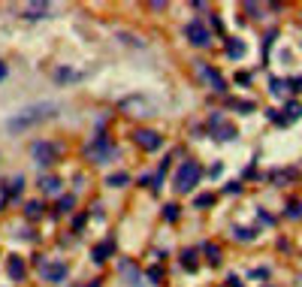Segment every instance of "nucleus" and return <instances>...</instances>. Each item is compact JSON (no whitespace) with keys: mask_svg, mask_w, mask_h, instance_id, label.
<instances>
[{"mask_svg":"<svg viewBox=\"0 0 302 287\" xmlns=\"http://www.w3.org/2000/svg\"><path fill=\"white\" fill-rule=\"evenodd\" d=\"M200 179H203L200 163L188 160V163H182L178 173H175V191H178V194H188V191H194V188L200 185Z\"/></svg>","mask_w":302,"mask_h":287,"instance_id":"2","label":"nucleus"},{"mask_svg":"<svg viewBox=\"0 0 302 287\" xmlns=\"http://www.w3.org/2000/svg\"><path fill=\"white\" fill-rule=\"evenodd\" d=\"M200 67H203V73H206V79H209V82L215 85V91H221V94H224V91H227V85H224V79H221V73H218V70H209L206 64H200Z\"/></svg>","mask_w":302,"mask_h":287,"instance_id":"11","label":"nucleus"},{"mask_svg":"<svg viewBox=\"0 0 302 287\" xmlns=\"http://www.w3.org/2000/svg\"><path fill=\"white\" fill-rule=\"evenodd\" d=\"M227 54L236 58V61L245 58V42H242V39H230V42H227Z\"/></svg>","mask_w":302,"mask_h":287,"instance_id":"16","label":"nucleus"},{"mask_svg":"<svg viewBox=\"0 0 302 287\" xmlns=\"http://www.w3.org/2000/svg\"><path fill=\"white\" fill-rule=\"evenodd\" d=\"M57 151H61V148H57L54 142H36V145H33V157H36L39 166H51L54 157H57Z\"/></svg>","mask_w":302,"mask_h":287,"instance_id":"6","label":"nucleus"},{"mask_svg":"<svg viewBox=\"0 0 302 287\" xmlns=\"http://www.w3.org/2000/svg\"><path fill=\"white\" fill-rule=\"evenodd\" d=\"M160 278H163L160 266H151V269H148V281H151V284H160Z\"/></svg>","mask_w":302,"mask_h":287,"instance_id":"25","label":"nucleus"},{"mask_svg":"<svg viewBox=\"0 0 302 287\" xmlns=\"http://www.w3.org/2000/svg\"><path fill=\"white\" fill-rule=\"evenodd\" d=\"M206 257L218 266V263H221V248H218V245H206Z\"/></svg>","mask_w":302,"mask_h":287,"instance_id":"22","label":"nucleus"},{"mask_svg":"<svg viewBox=\"0 0 302 287\" xmlns=\"http://www.w3.org/2000/svg\"><path fill=\"white\" fill-rule=\"evenodd\" d=\"M136 145L139 148H145V151H160V145H163V136L157 133V130H136Z\"/></svg>","mask_w":302,"mask_h":287,"instance_id":"5","label":"nucleus"},{"mask_svg":"<svg viewBox=\"0 0 302 287\" xmlns=\"http://www.w3.org/2000/svg\"><path fill=\"white\" fill-rule=\"evenodd\" d=\"M6 73H9V70H6V64H3V61H0V82H3V79H6Z\"/></svg>","mask_w":302,"mask_h":287,"instance_id":"30","label":"nucleus"},{"mask_svg":"<svg viewBox=\"0 0 302 287\" xmlns=\"http://www.w3.org/2000/svg\"><path fill=\"white\" fill-rule=\"evenodd\" d=\"M24 215H27L30 221H36V218L42 215V203H39V200H30V203L24 206Z\"/></svg>","mask_w":302,"mask_h":287,"instance_id":"17","label":"nucleus"},{"mask_svg":"<svg viewBox=\"0 0 302 287\" xmlns=\"http://www.w3.org/2000/svg\"><path fill=\"white\" fill-rule=\"evenodd\" d=\"M215 203V197L212 194H203V197H197V209H209Z\"/></svg>","mask_w":302,"mask_h":287,"instance_id":"24","label":"nucleus"},{"mask_svg":"<svg viewBox=\"0 0 302 287\" xmlns=\"http://www.w3.org/2000/svg\"><path fill=\"white\" fill-rule=\"evenodd\" d=\"M233 236H236V239H242V242H251V239H254V230H245V227H236V230H233Z\"/></svg>","mask_w":302,"mask_h":287,"instance_id":"23","label":"nucleus"},{"mask_svg":"<svg viewBox=\"0 0 302 287\" xmlns=\"http://www.w3.org/2000/svg\"><path fill=\"white\" fill-rule=\"evenodd\" d=\"M39 188H42V194H57L61 191V179L57 176H39Z\"/></svg>","mask_w":302,"mask_h":287,"instance_id":"10","label":"nucleus"},{"mask_svg":"<svg viewBox=\"0 0 302 287\" xmlns=\"http://www.w3.org/2000/svg\"><path fill=\"white\" fill-rule=\"evenodd\" d=\"M51 115H57V103H51V100H45V103H30V106L18 109V112L6 121V130H9V133H24V130L36 127V124L48 121Z\"/></svg>","mask_w":302,"mask_h":287,"instance_id":"1","label":"nucleus"},{"mask_svg":"<svg viewBox=\"0 0 302 287\" xmlns=\"http://www.w3.org/2000/svg\"><path fill=\"white\" fill-rule=\"evenodd\" d=\"M79 79H82V73H76V70H70V67H61V70L54 73V82H61V85H64V82H79Z\"/></svg>","mask_w":302,"mask_h":287,"instance_id":"12","label":"nucleus"},{"mask_svg":"<svg viewBox=\"0 0 302 287\" xmlns=\"http://www.w3.org/2000/svg\"><path fill=\"white\" fill-rule=\"evenodd\" d=\"M121 275L130 281V287H139V269H136L130 260H121Z\"/></svg>","mask_w":302,"mask_h":287,"instance_id":"9","label":"nucleus"},{"mask_svg":"<svg viewBox=\"0 0 302 287\" xmlns=\"http://www.w3.org/2000/svg\"><path fill=\"white\" fill-rule=\"evenodd\" d=\"M239 136V130L233 127V124H221L218 130H215V139H221V142H230V139H236Z\"/></svg>","mask_w":302,"mask_h":287,"instance_id":"13","label":"nucleus"},{"mask_svg":"<svg viewBox=\"0 0 302 287\" xmlns=\"http://www.w3.org/2000/svg\"><path fill=\"white\" fill-rule=\"evenodd\" d=\"M112 251H115V242H112V239H109V242H103V245H97V248H94V263H103Z\"/></svg>","mask_w":302,"mask_h":287,"instance_id":"14","label":"nucleus"},{"mask_svg":"<svg viewBox=\"0 0 302 287\" xmlns=\"http://www.w3.org/2000/svg\"><path fill=\"white\" fill-rule=\"evenodd\" d=\"M287 112H290V118H299V115H302V106H299V103H287Z\"/></svg>","mask_w":302,"mask_h":287,"instance_id":"27","label":"nucleus"},{"mask_svg":"<svg viewBox=\"0 0 302 287\" xmlns=\"http://www.w3.org/2000/svg\"><path fill=\"white\" fill-rule=\"evenodd\" d=\"M127 182H130V176H127V173H115V176H109V179H106V185H109V188H124Z\"/></svg>","mask_w":302,"mask_h":287,"instance_id":"18","label":"nucleus"},{"mask_svg":"<svg viewBox=\"0 0 302 287\" xmlns=\"http://www.w3.org/2000/svg\"><path fill=\"white\" fill-rule=\"evenodd\" d=\"M209 176H212V179H218V176H221V163H215V166L209 169Z\"/></svg>","mask_w":302,"mask_h":287,"instance_id":"29","label":"nucleus"},{"mask_svg":"<svg viewBox=\"0 0 302 287\" xmlns=\"http://www.w3.org/2000/svg\"><path fill=\"white\" fill-rule=\"evenodd\" d=\"M224 191H227V194H239V191H242V185H239V182H230Z\"/></svg>","mask_w":302,"mask_h":287,"instance_id":"28","label":"nucleus"},{"mask_svg":"<svg viewBox=\"0 0 302 287\" xmlns=\"http://www.w3.org/2000/svg\"><path fill=\"white\" fill-rule=\"evenodd\" d=\"M112 151H115V145H112V139H109L106 133L94 136L91 145H88V157H91L94 163H106V160L112 157Z\"/></svg>","mask_w":302,"mask_h":287,"instance_id":"3","label":"nucleus"},{"mask_svg":"<svg viewBox=\"0 0 302 287\" xmlns=\"http://www.w3.org/2000/svg\"><path fill=\"white\" fill-rule=\"evenodd\" d=\"M182 266H185L188 272H197V254H194V251H185V254H182Z\"/></svg>","mask_w":302,"mask_h":287,"instance_id":"19","label":"nucleus"},{"mask_svg":"<svg viewBox=\"0 0 302 287\" xmlns=\"http://www.w3.org/2000/svg\"><path fill=\"white\" fill-rule=\"evenodd\" d=\"M221 124H224V118H221V112H212V118H209V127H212V130H218Z\"/></svg>","mask_w":302,"mask_h":287,"instance_id":"26","label":"nucleus"},{"mask_svg":"<svg viewBox=\"0 0 302 287\" xmlns=\"http://www.w3.org/2000/svg\"><path fill=\"white\" fill-rule=\"evenodd\" d=\"M73 206H76V197H61L57 200V215H67Z\"/></svg>","mask_w":302,"mask_h":287,"instance_id":"20","label":"nucleus"},{"mask_svg":"<svg viewBox=\"0 0 302 287\" xmlns=\"http://www.w3.org/2000/svg\"><path fill=\"white\" fill-rule=\"evenodd\" d=\"M230 287H242V284H239V278H236V275H230Z\"/></svg>","mask_w":302,"mask_h":287,"instance_id":"31","label":"nucleus"},{"mask_svg":"<svg viewBox=\"0 0 302 287\" xmlns=\"http://www.w3.org/2000/svg\"><path fill=\"white\" fill-rule=\"evenodd\" d=\"M185 36H188V42H194V45H200V48L212 42V33H209L200 21H191V24L185 27Z\"/></svg>","mask_w":302,"mask_h":287,"instance_id":"7","label":"nucleus"},{"mask_svg":"<svg viewBox=\"0 0 302 287\" xmlns=\"http://www.w3.org/2000/svg\"><path fill=\"white\" fill-rule=\"evenodd\" d=\"M39 275H42L45 281L57 284V281H64V278H67V263H61V260H54V263L42 260V263H39Z\"/></svg>","mask_w":302,"mask_h":287,"instance_id":"4","label":"nucleus"},{"mask_svg":"<svg viewBox=\"0 0 302 287\" xmlns=\"http://www.w3.org/2000/svg\"><path fill=\"white\" fill-rule=\"evenodd\" d=\"M163 218H166L169 224L178 221V206H175V203H166V206H163Z\"/></svg>","mask_w":302,"mask_h":287,"instance_id":"21","label":"nucleus"},{"mask_svg":"<svg viewBox=\"0 0 302 287\" xmlns=\"http://www.w3.org/2000/svg\"><path fill=\"white\" fill-rule=\"evenodd\" d=\"M6 272H9V278H24V263H21V257H9V266H6Z\"/></svg>","mask_w":302,"mask_h":287,"instance_id":"15","label":"nucleus"},{"mask_svg":"<svg viewBox=\"0 0 302 287\" xmlns=\"http://www.w3.org/2000/svg\"><path fill=\"white\" fill-rule=\"evenodd\" d=\"M48 15V3H27L24 6V18L36 21V18H45Z\"/></svg>","mask_w":302,"mask_h":287,"instance_id":"8","label":"nucleus"},{"mask_svg":"<svg viewBox=\"0 0 302 287\" xmlns=\"http://www.w3.org/2000/svg\"><path fill=\"white\" fill-rule=\"evenodd\" d=\"M88 287H100V281H91V284H88Z\"/></svg>","mask_w":302,"mask_h":287,"instance_id":"32","label":"nucleus"}]
</instances>
